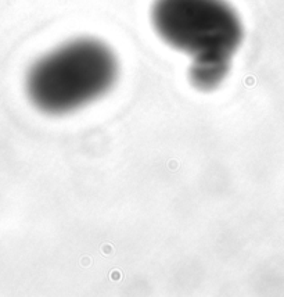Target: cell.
I'll return each instance as SVG.
<instances>
[{"mask_svg": "<svg viewBox=\"0 0 284 297\" xmlns=\"http://www.w3.org/2000/svg\"><path fill=\"white\" fill-rule=\"evenodd\" d=\"M151 24L191 61H231L244 36L243 22L226 0H154Z\"/></svg>", "mask_w": 284, "mask_h": 297, "instance_id": "7a4b0ae2", "label": "cell"}, {"mask_svg": "<svg viewBox=\"0 0 284 297\" xmlns=\"http://www.w3.org/2000/svg\"><path fill=\"white\" fill-rule=\"evenodd\" d=\"M231 61H191L190 82L200 90L215 89L230 71Z\"/></svg>", "mask_w": 284, "mask_h": 297, "instance_id": "3957f363", "label": "cell"}, {"mask_svg": "<svg viewBox=\"0 0 284 297\" xmlns=\"http://www.w3.org/2000/svg\"><path fill=\"white\" fill-rule=\"evenodd\" d=\"M118 68L105 43L79 38L56 47L31 67L26 92L39 110L65 114L107 93L118 78Z\"/></svg>", "mask_w": 284, "mask_h": 297, "instance_id": "6da1fadb", "label": "cell"}]
</instances>
